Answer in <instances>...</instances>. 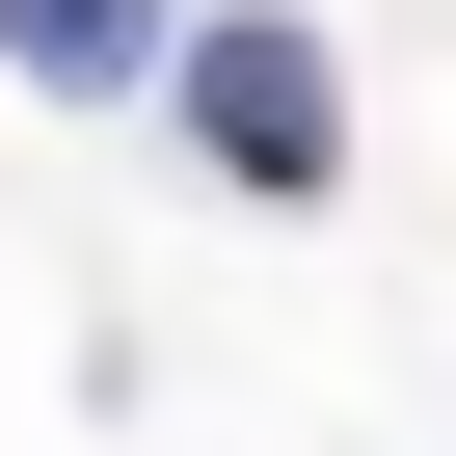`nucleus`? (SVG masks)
<instances>
[{"mask_svg":"<svg viewBox=\"0 0 456 456\" xmlns=\"http://www.w3.org/2000/svg\"><path fill=\"white\" fill-rule=\"evenodd\" d=\"M161 108H188V161H215V188H269V215H322V188H349V54L296 28V0H215Z\"/></svg>","mask_w":456,"mask_h":456,"instance_id":"1","label":"nucleus"},{"mask_svg":"<svg viewBox=\"0 0 456 456\" xmlns=\"http://www.w3.org/2000/svg\"><path fill=\"white\" fill-rule=\"evenodd\" d=\"M0 54H28L54 108H134V81H188V28H161V0H0Z\"/></svg>","mask_w":456,"mask_h":456,"instance_id":"2","label":"nucleus"}]
</instances>
